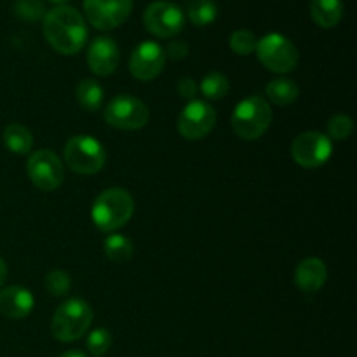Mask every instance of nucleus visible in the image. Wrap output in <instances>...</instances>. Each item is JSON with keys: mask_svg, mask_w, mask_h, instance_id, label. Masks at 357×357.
<instances>
[{"mask_svg": "<svg viewBox=\"0 0 357 357\" xmlns=\"http://www.w3.org/2000/svg\"><path fill=\"white\" fill-rule=\"evenodd\" d=\"M44 35L54 51L73 56L86 45L87 24L77 9L70 6H56L45 13Z\"/></svg>", "mask_w": 357, "mask_h": 357, "instance_id": "1", "label": "nucleus"}, {"mask_svg": "<svg viewBox=\"0 0 357 357\" xmlns=\"http://www.w3.org/2000/svg\"><path fill=\"white\" fill-rule=\"evenodd\" d=\"M135 213V199L124 188H107L94 199L91 218L105 234H114L131 220Z\"/></svg>", "mask_w": 357, "mask_h": 357, "instance_id": "2", "label": "nucleus"}, {"mask_svg": "<svg viewBox=\"0 0 357 357\" xmlns=\"http://www.w3.org/2000/svg\"><path fill=\"white\" fill-rule=\"evenodd\" d=\"M230 122L237 138L253 142L267 132L272 122V108L265 98L253 94L237 105Z\"/></svg>", "mask_w": 357, "mask_h": 357, "instance_id": "3", "label": "nucleus"}, {"mask_svg": "<svg viewBox=\"0 0 357 357\" xmlns=\"http://www.w3.org/2000/svg\"><path fill=\"white\" fill-rule=\"evenodd\" d=\"M94 312L82 298H70L56 309L51 321V333L59 342H75L87 333Z\"/></svg>", "mask_w": 357, "mask_h": 357, "instance_id": "4", "label": "nucleus"}, {"mask_svg": "<svg viewBox=\"0 0 357 357\" xmlns=\"http://www.w3.org/2000/svg\"><path fill=\"white\" fill-rule=\"evenodd\" d=\"M65 164L77 174H96L103 169L107 162V150L98 142L96 138L87 135L72 136L66 142L65 150Z\"/></svg>", "mask_w": 357, "mask_h": 357, "instance_id": "5", "label": "nucleus"}, {"mask_svg": "<svg viewBox=\"0 0 357 357\" xmlns=\"http://www.w3.org/2000/svg\"><path fill=\"white\" fill-rule=\"evenodd\" d=\"M255 52L268 72L289 73L298 65V49L281 33H268L261 37Z\"/></svg>", "mask_w": 357, "mask_h": 357, "instance_id": "6", "label": "nucleus"}, {"mask_svg": "<svg viewBox=\"0 0 357 357\" xmlns=\"http://www.w3.org/2000/svg\"><path fill=\"white\" fill-rule=\"evenodd\" d=\"M105 122L122 131H138L149 124L150 110L142 100L131 94H119L103 112Z\"/></svg>", "mask_w": 357, "mask_h": 357, "instance_id": "7", "label": "nucleus"}, {"mask_svg": "<svg viewBox=\"0 0 357 357\" xmlns=\"http://www.w3.org/2000/svg\"><path fill=\"white\" fill-rule=\"evenodd\" d=\"M26 171L31 183L44 192L56 190L65 181V164L47 149L37 150L28 157Z\"/></svg>", "mask_w": 357, "mask_h": 357, "instance_id": "8", "label": "nucleus"}, {"mask_svg": "<svg viewBox=\"0 0 357 357\" xmlns=\"http://www.w3.org/2000/svg\"><path fill=\"white\" fill-rule=\"evenodd\" d=\"M331 153H333V143L319 131L302 132L296 136L291 145L293 159L305 169L324 166L331 159Z\"/></svg>", "mask_w": 357, "mask_h": 357, "instance_id": "9", "label": "nucleus"}, {"mask_svg": "<svg viewBox=\"0 0 357 357\" xmlns=\"http://www.w3.org/2000/svg\"><path fill=\"white\" fill-rule=\"evenodd\" d=\"M216 124V110L202 100L188 101L178 117V131L185 139L197 142L206 138Z\"/></svg>", "mask_w": 357, "mask_h": 357, "instance_id": "10", "label": "nucleus"}, {"mask_svg": "<svg viewBox=\"0 0 357 357\" xmlns=\"http://www.w3.org/2000/svg\"><path fill=\"white\" fill-rule=\"evenodd\" d=\"M143 23L152 35L159 38L176 37L185 24L181 9L169 2H153L143 13Z\"/></svg>", "mask_w": 357, "mask_h": 357, "instance_id": "11", "label": "nucleus"}, {"mask_svg": "<svg viewBox=\"0 0 357 357\" xmlns=\"http://www.w3.org/2000/svg\"><path fill=\"white\" fill-rule=\"evenodd\" d=\"M86 17L98 30L121 26L132 10V0H84Z\"/></svg>", "mask_w": 357, "mask_h": 357, "instance_id": "12", "label": "nucleus"}, {"mask_svg": "<svg viewBox=\"0 0 357 357\" xmlns=\"http://www.w3.org/2000/svg\"><path fill=\"white\" fill-rule=\"evenodd\" d=\"M166 65V52L157 42H142L129 58V72L135 79L149 82L160 75Z\"/></svg>", "mask_w": 357, "mask_h": 357, "instance_id": "13", "label": "nucleus"}, {"mask_svg": "<svg viewBox=\"0 0 357 357\" xmlns=\"http://www.w3.org/2000/svg\"><path fill=\"white\" fill-rule=\"evenodd\" d=\"M121 51L114 38L96 37L87 49V65L98 77H108L117 70Z\"/></svg>", "mask_w": 357, "mask_h": 357, "instance_id": "14", "label": "nucleus"}, {"mask_svg": "<svg viewBox=\"0 0 357 357\" xmlns=\"http://www.w3.org/2000/svg\"><path fill=\"white\" fill-rule=\"evenodd\" d=\"M33 295L23 286H9L0 291V312L7 319H24L33 310Z\"/></svg>", "mask_w": 357, "mask_h": 357, "instance_id": "15", "label": "nucleus"}, {"mask_svg": "<svg viewBox=\"0 0 357 357\" xmlns=\"http://www.w3.org/2000/svg\"><path fill=\"white\" fill-rule=\"evenodd\" d=\"M328 279V268L321 258H305L295 271V284L303 293H316Z\"/></svg>", "mask_w": 357, "mask_h": 357, "instance_id": "16", "label": "nucleus"}, {"mask_svg": "<svg viewBox=\"0 0 357 357\" xmlns=\"http://www.w3.org/2000/svg\"><path fill=\"white\" fill-rule=\"evenodd\" d=\"M310 16L321 28H333L344 17V3L342 0H312Z\"/></svg>", "mask_w": 357, "mask_h": 357, "instance_id": "17", "label": "nucleus"}, {"mask_svg": "<svg viewBox=\"0 0 357 357\" xmlns=\"http://www.w3.org/2000/svg\"><path fill=\"white\" fill-rule=\"evenodd\" d=\"M265 93H267L268 101L279 105V107H286V105H291L298 98L300 89L295 80L288 79V77H279V79L271 80L267 84Z\"/></svg>", "mask_w": 357, "mask_h": 357, "instance_id": "18", "label": "nucleus"}, {"mask_svg": "<svg viewBox=\"0 0 357 357\" xmlns=\"http://www.w3.org/2000/svg\"><path fill=\"white\" fill-rule=\"evenodd\" d=\"M3 143L9 152L16 155H26L31 152L33 146V136L30 129L21 124H9L3 129Z\"/></svg>", "mask_w": 357, "mask_h": 357, "instance_id": "19", "label": "nucleus"}, {"mask_svg": "<svg viewBox=\"0 0 357 357\" xmlns=\"http://www.w3.org/2000/svg\"><path fill=\"white\" fill-rule=\"evenodd\" d=\"M103 251L105 257L114 264H126L135 255V244L131 243L129 237L114 232L108 234L107 239L103 241Z\"/></svg>", "mask_w": 357, "mask_h": 357, "instance_id": "20", "label": "nucleus"}, {"mask_svg": "<svg viewBox=\"0 0 357 357\" xmlns=\"http://www.w3.org/2000/svg\"><path fill=\"white\" fill-rule=\"evenodd\" d=\"M77 101L86 112H96L103 107L105 91L101 84L94 79H84L75 89Z\"/></svg>", "mask_w": 357, "mask_h": 357, "instance_id": "21", "label": "nucleus"}, {"mask_svg": "<svg viewBox=\"0 0 357 357\" xmlns=\"http://www.w3.org/2000/svg\"><path fill=\"white\" fill-rule=\"evenodd\" d=\"M187 14L195 26H208L218 16V6L215 0H192L188 3Z\"/></svg>", "mask_w": 357, "mask_h": 357, "instance_id": "22", "label": "nucleus"}, {"mask_svg": "<svg viewBox=\"0 0 357 357\" xmlns=\"http://www.w3.org/2000/svg\"><path fill=\"white\" fill-rule=\"evenodd\" d=\"M199 89H201V93L204 94V98L216 101V100H223V98L229 94L230 84H229V79H227L223 73L211 72L201 80V87H199Z\"/></svg>", "mask_w": 357, "mask_h": 357, "instance_id": "23", "label": "nucleus"}, {"mask_svg": "<svg viewBox=\"0 0 357 357\" xmlns=\"http://www.w3.org/2000/svg\"><path fill=\"white\" fill-rule=\"evenodd\" d=\"M258 38L250 30H236L229 38V45L237 56H250L257 49Z\"/></svg>", "mask_w": 357, "mask_h": 357, "instance_id": "24", "label": "nucleus"}, {"mask_svg": "<svg viewBox=\"0 0 357 357\" xmlns=\"http://www.w3.org/2000/svg\"><path fill=\"white\" fill-rule=\"evenodd\" d=\"M326 129L331 139L344 142V139L351 138V135L354 132V121L349 115H335L328 121Z\"/></svg>", "mask_w": 357, "mask_h": 357, "instance_id": "25", "label": "nucleus"}, {"mask_svg": "<svg viewBox=\"0 0 357 357\" xmlns=\"http://www.w3.org/2000/svg\"><path fill=\"white\" fill-rule=\"evenodd\" d=\"M112 347V335L105 328H96L87 335V351L91 356L101 357L107 354Z\"/></svg>", "mask_w": 357, "mask_h": 357, "instance_id": "26", "label": "nucleus"}, {"mask_svg": "<svg viewBox=\"0 0 357 357\" xmlns=\"http://www.w3.org/2000/svg\"><path fill=\"white\" fill-rule=\"evenodd\" d=\"M72 288V279L65 271H52L45 275V289L52 296H65Z\"/></svg>", "mask_w": 357, "mask_h": 357, "instance_id": "27", "label": "nucleus"}, {"mask_svg": "<svg viewBox=\"0 0 357 357\" xmlns=\"http://www.w3.org/2000/svg\"><path fill=\"white\" fill-rule=\"evenodd\" d=\"M14 13L20 20L37 21L45 16V9L42 0H17L14 3Z\"/></svg>", "mask_w": 357, "mask_h": 357, "instance_id": "28", "label": "nucleus"}, {"mask_svg": "<svg viewBox=\"0 0 357 357\" xmlns=\"http://www.w3.org/2000/svg\"><path fill=\"white\" fill-rule=\"evenodd\" d=\"M178 93H180V96L183 98V100L192 101L197 96L199 87L192 77H183V79L180 80V84H178Z\"/></svg>", "mask_w": 357, "mask_h": 357, "instance_id": "29", "label": "nucleus"}, {"mask_svg": "<svg viewBox=\"0 0 357 357\" xmlns=\"http://www.w3.org/2000/svg\"><path fill=\"white\" fill-rule=\"evenodd\" d=\"M166 56H169L171 59H174V61H180V59L187 58L188 54V45L185 44L183 40H173L167 44L166 47Z\"/></svg>", "mask_w": 357, "mask_h": 357, "instance_id": "30", "label": "nucleus"}, {"mask_svg": "<svg viewBox=\"0 0 357 357\" xmlns=\"http://www.w3.org/2000/svg\"><path fill=\"white\" fill-rule=\"evenodd\" d=\"M6 279H7V265H6V261L0 258V288L3 286Z\"/></svg>", "mask_w": 357, "mask_h": 357, "instance_id": "31", "label": "nucleus"}, {"mask_svg": "<svg viewBox=\"0 0 357 357\" xmlns=\"http://www.w3.org/2000/svg\"><path fill=\"white\" fill-rule=\"evenodd\" d=\"M58 357H87V356L84 354V352H80V351H66Z\"/></svg>", "mask_w": 357, "mask_h": 357, "instance_id": "32", "label": "nucleus"}, {"mask_svg": "<svg viewBox=\"0 0 357 357\" xmlns=\"http://www.w3.org/2000/svg\"><path fill=\"white\" fill-rule=\"evenodd\" d=\"M51 2H54V3H59V6H63V3H65L66 0H51Z\"/></svg>", "mask_w": 357, "mask_h": 357, "instance_id": "33", "label": "nucleus"}]
</instances>
